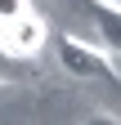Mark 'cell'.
I'll use <instances>...</instances> for the list:
<instances>
[{
	"mask_svg": "<svg viewBox=\"0 0 121 125\" xmlns=\"http://www.w3.org/2000/svg\"><path fill=\"white\" fill-rule=\"evenodd\" d=\"M54 58L58 67H63L67 76H76V81H99V85H121V72L112 54L103 49V45H90L81 36H58L54 40Z\"/></svg>",
	"mask_w": 121,
	"mask_h": 125,
	"instance_id": "cell-1",
	"label": "cell"
},
{
	"mask_svg": "<svg viewBox=\"0 0 121 125\" xmlns=\"http://www.w3.org/2000/svg\"><path fill=\"white\" fill-rule=\"evenodd\" d=\"M45 45H49V22L40 13H23L9 27H0V49L9 58H18V62H32Z\"/></svg>",
	"mask_w": 121,
	"mask_h": 125,
	"instance_id": "cell-2",
	"label": "cell"
},
{
	"mask_svg": "<svg viewBox=\"0 0 121 125\" xmlns=\"http://www.w3.org/2000/svg\"><path fill=\"white\" fill-rule=\"evenodd\" d=\"M90 5V18L99 27V40L108 54H121V9L117 5H99V0H85Z\"/></svg>",
	"mask_w": 121,
	"mask_h": 125,
	"instance_id": "cell-3",
	"label": "cell"
},
{
	"mask_svg": "<svg viewBox=\"0 0 121 125\" xmlns=\"http://www.w3.org/2000/svg\"><path fill=\"white\" fill-rule=\"evenodd\" d=\"M27 76V62H18V58H9L5 49H0V85H18Z\"/></svg>",
	"mask_w": 121,
	"mask_h": 125,
	"instance_id": "cell-4",
	"label": "cell"
},
{
	"mask_svg": "<svg viewBox=\"0 0 121 125\" xmlns=\"http://www.w3.org/2000/svg\"><path fill=\"white\" fill-rule=\"evenodd\" d=\"M23 13H32V0H0V27H9Z\"/></svg>",
	"mask_w": 121,
	"mask_h": 125,
	"instance_id": "cell-5",
	"label": "cell"
},
{
	"mask_svg": "<svg viewBox=\"0 0 121 125\" xmlns=\"http://www.w3.org/2000/svg\"><path fill=\"white\" fill-rule=\"evenodd\" d=\"M81 125H121V116H112V112H94V116H85Z\"/></svg>",
	"mask_w": 121,
	"mask_h": 125,
	"instance_id": "cell-6",
	"label": "cell"
},
{
	"mask_svg": "<svg viewBox=\"0 0 121 125\" xmlns=\"http://www.w3.org/2000/svg\"><path fill=\"white\" fill-rule=\"evenodd\" d=\"M99 5H117V9H121V0H99Z\"/></svg>",
	"mask_w": 121,
	"mask_h": 125,
	"instance_id": "cell-7",
	"label": "cell"
}]
</instances>
